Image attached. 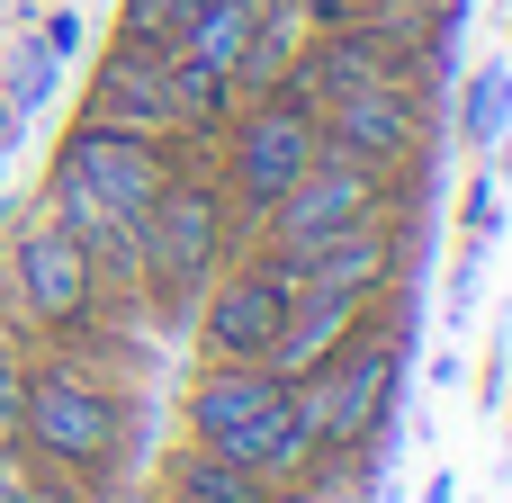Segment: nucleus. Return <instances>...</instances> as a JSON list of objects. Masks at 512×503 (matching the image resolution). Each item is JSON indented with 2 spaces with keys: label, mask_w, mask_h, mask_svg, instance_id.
Listing matches in <instances>:
<instances>
[{
  "label": "nucleus",
  "mask_w": 512,
  "mask_h": 503,
  "mask_svg": "<svg viewBox=\"0 0 512 503\" xmlns=\"http://www.w3.org/2000/svg\"><path fill=\"white\" fill-rule=\"evenodd\" d=\"M495 234H504V171H495V153H477V171L459 189V252H495Z\"/></svg>",
  "instance_id": "2eb2a0df"
},
{
  "label": "nucleus",
  "mask_w": 512,
  "mask_h": 503,
  "mask_svg": "<svg viewBox=\"0 0 512 503\" xmlns=\"http://www.w3.org/2000/svg\"><path fill=\"white\" fill-rule=\"evenodd\" d=\"M315 162H324V117H315V99L297 81L234 99V117L216 135V180H225V198H234L243 225H261V207H279Z\"/></svg>",
  "instance_id": "423d86ee"
},
{
  "label": "nucleus",
  "mask_w": 512,
  "mask_h": 503,
  "mask_svg": "<svg viewBox=\"0 0 512 503\" xmlns=\"http://www.w3.org/2000/svg\"><path fill=\"white\" fill-rule=\"evenodd\" d=\"M504 396H512V324H495V351H486V378H477V405H486V414H504Z\"/></svg>",
  "instance_id": "6ab92c4d"
},
{
  "label": "nucleus",
  "mask_w": 512,
  "mask_h": 503,
  "mask_svg": "<svg viewBox=\"0 0 512 503\" xmlns=\"http://www.w3.org/2000/svg\"><path fill=\"white\" fill-rule=\"evenodd\" d=\"M0 315L36 342H108V279L45 207L0 225Z\"/></svg>",
  "instance_id": "20e7f679"
},
{
  "label": "nucleus",
  "mask_w": 512,
  "mask_h": 503,
  "mask_svg": "<svg viewBox=\"0 0 512 503\" xmlns=\"http://www.w3.org/2000/svg\"><path fill=\"white\" fill-rule=\"evenodd\" d=\"M135 396L99 369V360H81L72 342L63 351H45V360H27V387H18V450L36 459V477L54 486V495H90V486H108L126 459H135Z\"/></svg>",
  "instance_id": "f03ea898"
},
{
  "label": "nucleus",
  "mask_w": 512,
  "mask_h": 503,
  "mask_svg": "<svg viewBox=\"0 0 512 503\" xmlns=\"http://www.w3.org/2000/svg\"><path fill=\"white\" fill-rule=\"evenodd\" d=\"M459 153H495L512 126V63H477L468 81H459Z\"/></svg>",
  "instance_id": "ddd939ff"
},
{
  "label": "nucleus",
  "mask_w": 512,
  "mask_h": 503,
  "mask_svg": "<svg viewBox=\"0 0 512 503\" xmlns=\"http://www.w3.org/2000/svg\"><path fill=\"white\" fill-rule=\"evenodd\" d=\"M144 503H207V495H189V486H171V477H162V486H153Z\"/></svg>",
  "instance_id": "b1692460"
},
{
  "label": "nucleus",
  "mask_w": 512,
  "mask_h": 503,
  "mask_svg": "<svg viewBox=\"0 0 512 503\" xmlns=\"http://www.w3.org/2000/svg\"><path fill=\"white\" fill-rule=\"evenodd\" d=\"M342 477H360V468H306V477H288V486H270L261 503H360Z\"/></svg>",
  "instance_id": "a211bd4d"
},
{
  "label": "nucleus",
  "mask_w": 512,
  "mask_h": 503,
  "mask_svg": "<svg viewBox=\"0 0 512 503\" xmlns=\"http://www.w3.org/2000/svg\"><path fill=\"white\" fill-rule=\"evenodd\" d=\"M288 306H297L288 270H279L261 243H243V252L189 297V342H198V360H216V369H252V360L279 351Z\"/></svg>",
  "instance_id": "1a4fd4ad"
},
{
  "label": "nucleus",
  "mask_w": 512,
  "mask_h": 503,
  "mask_svg": "<svg viewBox=\"0 0 512 503\" xmlns=\"http://www.w3.org/2000/svg\"><path fill=\"white\" fill-rule=\"evenodd\" d=\"M0 342H9V315H0Z\"/></svg>",
  "instance_id": "393cba45"
},
{
  "label": "nucleus",
  "mask_w": 512,
  "mask_h": 503,
  "mask_svg": "<svg viewBox=\"0 0 512 503\" xmlns=\"http://www.w3.org/2000/svg\"><path fill=\"white\" fill-rule=\"evenodd\" d=\"M162 477L189 486V495H207V503H261V495H270L252 468H234V459H216V450H198V441H180V450L162 459Z\"/></svg>",
  "instance_id": "4468645a"
},
{
  "label": "nucleus",
  "mask_w": 512,
  "mask_h": 503,
  "mask_svg": "<svg viewBox=\"0 0 512 503\" xmlns=\"http://www.w3.org/2000/svg\"><path fill=\"white\" fill-rule=\"evenodd\" d=\"M423 503H459V486H450V468H432V477H423Z\"/></svg>",
  "instance_id": "5701e85b"
},
{
  "label": "nucleus",
  "mask_w": 512,
  "mask_h": 503,
  "mask_svg": "<svg viewBox=\"0 0 512 503\" xmlns=\"http://www.w3.org/2000/svg\"><path fill=\"white\" fill-rule=\"evenodd\" d=\"M387 207H396V180H378V171L324 153V162H315L279 207H261L252 243H261V252H306V243H324V234H351V225L387 216Z\"/></svg>",
  "instance_id": "9d476101"
},
{
  "label": "nucleus",
  "mask_w": 512,
  "mask_h": 503,
  "mask_svg": "<svg viewBox=\"0 0 512 503\" xmlns=\"http://www.w3.org/2000/svg\"><path fill=\"white\" fill-rule=\"evenodd\" d=\"M54 72H63V63L45 54V36H27V45L9 54V72H0V90H9V108H18V117H36V108L54 99Z\"/></svg>",
  "instance_id": "f3484780"
},
{
  "label": "nucleus",
  "mask_w": 512,
  "mask_h": 503,
  "mask_svg": "<svg viewBox=\"0 0 512 503\" xmlns=\"http://www.w3.org/2000/svg\"><path fill=\"white\" fill-rule=\"evenodd\" d=\"M81 117L126 126V135H153V144H180V135H171V54H162V45H126V36H108V54L90 63Z\"/></svg>",
  "instance_id": "9b49d317"
},
{
  "label": "nucleus",
  "mask_w": 512,
  "mask_h": 503,
  "mask_svg": "<svg viewBox=\"0 0 512 503\" xmlns=\"http://www.w3.org/2000/svg\"><path fill=\"white\" fill-rule=\"evenodd\" d=\"M18 135H27V117H18V108H9V90H0V153H9Z\"/></svg>",
  "instance_id": "4be33fe9"
},
{
  "label": "nucleus",
  "mask_w": 512,
  "mask_h": 503,
  "mask_svg": "<svg viewBox=\"0 0 512 503\" xmlns=\"http://www.w3.org/2000/svg\"><path fill=\"white\" fill-rule=\"evenodd\" d=\"M504 63H512V45H504Z\"/></svg>",
  "instance_id": "a878e982"
},
{
  "label": "nucleus",
  "mask_w": 512,
  "mask_h": 503,
  "mask_svg": "<svg viewBox=\"0 0 512 503\" xmlns=\"http://www.w3.org/2000/svg\"><path fill=\"white\" fill-rule=\"evenodd\" d=\"M234 243H252V225L234 216L216 162L180 153V162L162 171L153 207H144V297H153L162 315H180V306L234 261Z\"/></svg>",
  "instance_id": "39448f33"
},
{
  "label": "nucleus",
  "mask_w": 512,
  "mask_h": 503,
  "mask_svg": "<svg viewBox=\"0 0 512 503\" xmlns=\"http://www.w3.org/2000/svg\"><path fill=\"white\" fill-rule=\"evenodd\" d=\"M180 441L252 468L261 486H288L306 477V423H297V378H279L270 360L252 369H216L198 360L189 387H180Z\"/></svg>",
  "instance_id": "7ed1b4c3"
},
{
  "label": "nucleus",
  "mask_w": 512,
  "mask_h": 503,
  "mask_svg": "<svg viewBox=\"0 0 512 503\" xmlns=\"http://www.w3.org/2000/svg\"><path fill=\"white\" fill-rule=\"evenodd\" d=\"M36 36H45V54H54V63H72V54H81V18H72V9H54Z\"/></svg>",
  "instance_id": "412c9836"
},
{
  "label": "nucleus",
  "mask_w": 512,
  "mask_h": 503,
  "mask_svg": "<svg viewBox=\"0 0 512 503\" xmlns=\"http://www.w3.org/2000/svg\"><path fill=\"white\" fill-rule=\"evenodd\" d=\"M18 387H27V351L0 342V441H18Z\"/></svg>",
  "instance_id": "aec40b11"
},
{
  "label": "nucleus",
  "mask_w": 512,
  "mask_h": 503,
  "mask_svg": "<svg viewBox=\"0 0 512 503\" xmlns=\"http://www.w3.org/2000/svg\"><path fill=\"white\" fill-rule=\"evenodd\" d=\"M315 117H324V153H342L378 180L432 171V144H441L432 81H360V90H333Z\"/></svg>",
  "instance_id": "6e6552de"
},
{
  "label": "nucleus",
  "mask_w": 512,
  "mask_h": 503,
  "mask_svg": "<svg viewBox=\"0 0 512 503\" xmlns=\"http://www.w3.org/2000/svg\"><path fill=\"white\" fill-rule=\"evenodd\" d=\"M189 18H198V0H117V36L126 45H180L189 36Z\"/></svg>",
  "instance_id": "dca6fc26"
},
{
  "label": "nucleus",
  "mask_w": 512,
  "mask_h": 503,
  "mask_svg": "<svg viewBox=\"0 0 512 503\" xmlns=\"http://www.w3.org/2000/svg\"><path fill=\"white\" fill-rule=\"evenodd\" d=\"M423 333H414V279H396L378 297V315L297 378V423H306V468H360L378 477L396 459V405H405V369H414Z\"/></svg>",
  "instance_id": "f257e3e1"
},
{
  "label": "nucleus",
  "mask_w": 512,
  "mask_h": 503,
  "mask_svg": "<svg viewBox=\"0 0 512 503\" xmlns=\"http://www.w3.org/2000/svg\"><path fill=\"white\" fill-rule=\"evenodd\" d=\"M369 315H378V297H297V306H288V333H279V351H270V369H279V378L324 369Z\"/></svg>",
  "instance_id": "f8f14e48"
},
{
  "label": "nucleus",
  "mask_w": 512,
  "mask_h": 503,
  "mask_svg": "<svg viewBox=\"0 0 512 503\" xmlns=\"http://www.w3.org/2000/svg\"><path fill=\"white\" fill-rule=\"evenodd\" d=\"M171 162H180V144L99 126V117H72V126L54 135V153H45L36 198H45V207H90V216H144Z\"/></svg>",
  "instance_id": "0eeeda50"
}]
</instances>
